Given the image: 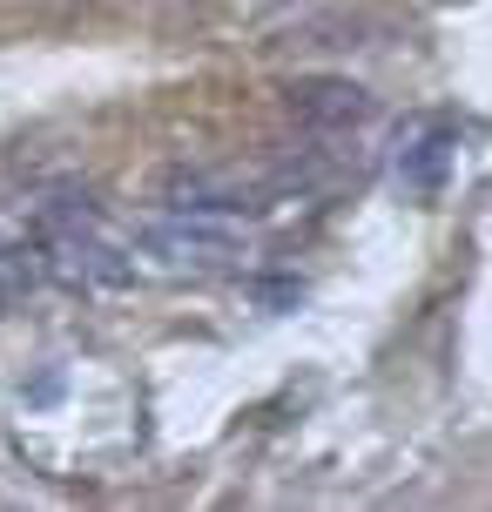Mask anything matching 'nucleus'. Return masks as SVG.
Segmentation results:
<instances>
[{"instance_id": "obj_1", "label": "nucleus", "mask_w": 492, "mask_h": 512, "mask_svg": "<svg viewBox=\"0 0 492 512\" xmlns=\"http://www.w3.org/2000/svg\"><path fill=\"white\" fill-rule=\"evenodd\" d=\"M27 243H34L41 277L61 283V290H129V283L142 277V270H135V250L115 243V236L102 230V216L88 203H75V196L34 209Z\"/></svg>"}, {"instance_id": "obj_2", "label": "nucleus", "mask_w": 492, "mask_h": 512, "mask_svg": "<svg viewBox=\"0 0 492 512\" xmlns=\"http://www.w3.org/2000/svg\"><path fill=\"white\" fill-rule=\"evenodd\" d=\"M135 270H156V277H223L243 256L257 250L250 223L236 209H162L142 230L129 236Z\"/></svg>"}, {"instance_id": "obj_3", "label": "nucleus", "mask_w": 492, "mask_h": 512, "mask_svg": "<svg viewBox=\"0 0 492 512\" xmlns=\"http://www.w3.org/2000/svg\"><path fill=\"white\" fill-rule=\"evenodd\" d=\"M290 115L304 128H317V135H344V128L371 122V95H364L358 81L344 75H311V81H290Z\"/></svg>"}, {"instance_id": "obj_4", "label": "nucleus", "mask_w": 492, "mask_h": 512, "mask_svg": "<svg viewBox=\"0 0 492 512\" xmlns=\"http://www.w3.org/2000/svg\"><path fill=\"white\" fill-rule=\"evenodd\" d=\"M445 169H452V128H439V122L412 128V142L398 149V182H405L412 196H439Z\"/></svg>"}, {"instance_id": "obj_5", "label": "nucleus", "mask_w": 492, "mask_h": 512, "mask_svg": "<svg viewBox=\"0 0 492 512\" xmlns=\"http://www.w3.org/2000/svg\"><path fill=\"white\" fill-rule=\"evenodd\" d=\"M263 7H304V0H263Z\"/></svg>"}, {"instance_id": "obj_6", "label": "nucleus", "mask_w": 492, "mask_h": 512, "mask_svg": "<svg viewBox=\"0 0 492 512\" xmlns=\"http://www.w3.org/2000/svg\"><path fill=\"white\" fill-rule=\"evenodd\" d=\"M445 7H452V0H445Z\"/></svg>"}]
</instances>
